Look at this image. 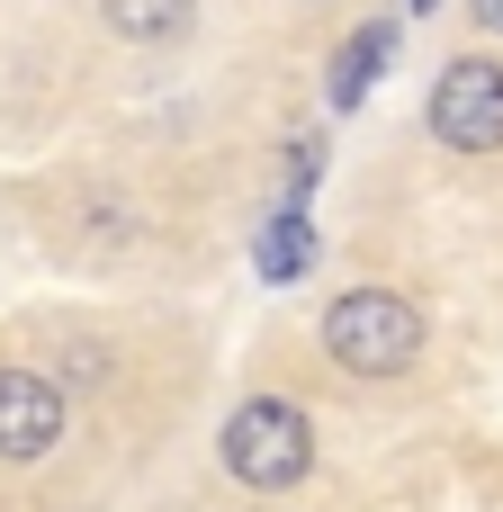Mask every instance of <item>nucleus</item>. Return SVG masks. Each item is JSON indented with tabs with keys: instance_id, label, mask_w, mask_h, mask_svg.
<instances>
[{
	"instance_id": "nucleus-1",
	"label": "nucleus",
	"mask_w": 503,
	"mask_h": 512,
	"mask_svg": "<svg viewBox=\"0 0 503 512\" xmlns=\"http://www.w3.org/2000/svg\"><path fill=\"white\" fill-rule=\"evenodd\" d=\"M315 333L342 378H405L423 360V306L405 288H342Z\"/></svg>"
},
{
	"instance_id": "nucleus-2",
	"label": "nucleus",
	"mask_w": 503,
	"mask_h": 512,
	"mask_svg": "<svg viewBox=\"0 0 503 512\" xmlns=\"http://www.w3.org/2000/svg\"><path fill=\"white\" fill-rule=\"evenodd\" d=\"M216 459H225V477H234L243 495H288V486L315 477V423H306V405H288V396H243V405L225 414Z\"/></svg>"
},
{
	"instance_id": "nucleus-3",
	"label": "nucleus",
	"mask_w": 503,
	"mask_h": 512,
	"mask_svg": "<svg viewBox=\"0 0 503 512\" xmlns=\"http://www.w3.org/2000/svg\"><path fill=\"white\" fill-rule=\"evenodd\" d=\"M432 135L450 153H503V63L495 54H459L432 81Z\"/></svg>"
},
{
	"instance_id": "nucleus-4",
	"label": "nucleus",
	"mask_w": 503,
	"mask_h": 512,
	"mask_svg": "<svg viewBox=\"0 0 503 512\" xmlns=\"http://www.w3.org/2000/svg\"><path fill=\"white\" fill-rule=\"evenodd\" d=\"M63 423H72L63 378H45V369H9V360H0V468H36V459H54Z\"/></svg>"
},
{
	"instance_id": "nucleus-5",
	"label": "nucleus",
	"mask_w": 503,
	"mask_h": 512,
	"mask_svg": "<svg viewBox=\"0 0 503 512\" xmlns=\"http://www.w3.org/2000/svg\"><path fill=\"white\" fill-rule=\"evenodd\" d=\"M99 18L126 45H180L198 27V0H99Z\"/></svg>"
},
{
	"instance_id": "nucleus-6",
	"label": "nucleus",
	"mask_w": 503,
	"mask_h": 512,
	"mask_svg": "<svg viewBox=\"0 0 503 512\" xmlns=\"http://www.w3.org/2000/svg\"><path fill=\"white\" fill-rule=\"evenodd\" d=\"M387 54H396V27H387V18H369V27L333 54V108H360V90L387 72Z\"/></svg>"
},
{
	"instance_id": "nucleus-7",
	"label": "nucleus",
	"mask_w": 503,
	"mask_h": 512,
	"mask_svg": "<svg viewBox=\"0 0 503 512\" xmlns=\"http://www.w3.org/2000/svg\"><path fill=\"white\" fill-rule=\"evenodd\" d=\"M306 252H315V243H306V225L288 216V225H270V252H261V261H270V279H297V270H306Z\"/></svg>"
},
{
	"instance_id": "nucleus-8",
	"label": "nucleus",
	"mask_w": 503,
	"mask_h": 512,
	"mask_svg": "<svg viewBox=\"0 0 503 512\" xmlns=\"http://www.w3.org/2000/svg\"><path fill=\"white\" fill-rule=\"evenodd\" d=\"M468 9H477V27H495V36H503V0H468Z\"/></svg>"
},
{
	"instance_id": "nucleus-9",
	"label": "nucleus",
	"mask_w": 503,
	"mask_h": 512,
	"mask_svg": "<svg viewBox=\"0 0 503 512\" xmlns=\"http://www.w3.org/2000/svg\"><path fill=\"white\" fill-rule=\"evenodd\" d=\"M414 9H441V0H414Z\"/></svg>"
}]
</instances>
